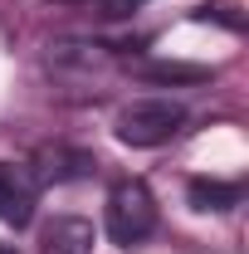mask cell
I'll list each match as a JSON object with an SVG mask.
<instances>
[{
	"label": "cell",
	"instance_id": "1",
	"mask_svg": "<svg viewBox=\"0 0 249 254\" xmlns=\"http://www.w3.org/2000/svg\"><path fill=\"white\" fill-rule=\"evenodd\" d=\"M156 230V200L142 181H118L108 195V235L118 245H142Z\"/></svg>",
	"mask_w": 249,
	"mask_h": 254
},
{
	"label": "cell",
	"instance_id": "2",
	"mask_svg": "<svg viewBox=\"0 0 249 254\" xmlns=\"http://www.w3.org/2000/svg\"><path fill=\"white\" fill-rule=\"evenodd\" d=\"M181 123H186V113L176 103L147 98V103H132V108L118 113V137L127 147H161V142H171L181 132Z\"/></svg>",
	"mask_w": 249,
	"mask_h": 254
},
{
	"label": "cell",
	"instance_id": "3",
	"mask_svg": "<svg viewBox=\"0 0 249 254\" xmlns=\"http://www.w3.org/2000/svg\"><path fill=\"white\" fill-rule=\"evenodd\" d=\"M34 200H39V186L25 166H10L0 161V220L5 225H30L34 220Z\"/></svg>",
	"mask_w": 249,
	"mask_h": 254
},
{
	"label": "cell",
	"instance_id": "4",
	"mask_svg": "<svg viewBox=\"0 0 249 254\" xmlns=\"http://www.w3.org/2000/svg\"><path fill=\"white\" fill-rule=\"evenodd\" d=\"M39 254H93V225L78 215H59L39 230Z\"/></svg>",
	"mask_w": 249,
	"mask_h": 254
},
{
	"label": "cell",
	"instance_id": "5",
	"mask_svg": "<svg viewBox=\"0 0 249 254\" xmlns=\"http://www.w3.org/2000/svg\"><path fill=\"white\" fill-rule=\"evenodd\" d=\"M245 200L240 181H190V205L195 210H230Z\"/></svg>",
	"mask_w": 249,
	"mask_h": 254
},
{
	"label": "cell",
	"instance_id": "6",
	"mask_svg": "<svg viewBox=\"0 0 249 254\" xmlns=\"http://www.w3.org/2000/svg\"><path fill=\"white\" fill-rule=\"evenodd\" d=\"M88 171H93V157H88V152H68V147H49V152H39V176L68 181V176H88Z\"/></svg>",
	"mask_w": 249,
	"mask_h": 254
},
{
	"label": "cell",
	"instance_id": "7",
	"mask_svg": "<svg viewBox=\"0 0 249 254\" xmlns=\"http://www.w3.org/2000/svg\"><path fill=\"white\" fill-rule=\"evenodd\" d=\"M147 73H152V78H166V83H200V78H205V68H190V64H156Z\"/></svg>",
	"mask_w": 249,
	"mask_h": 254
},
{
	"label": "cell",
	"instance_id": "8",
	"mask_svg": "<svg viewBox=\"0 0 249 254\" xmlns=\"http://www.w3.org/2000/svg\"><path fill=\"white\" fill-rule=\"evenodd\" d=\"M98 5V15H108V20H118V15H132L142 0H93Z\"/></svg>",
	"mask_w": 249,
	"mask_h": 254
},
{
	"label": "cell",
	"instance_id": "9",
	"mask_svg": "<svg viewBox=\"0 0 249 254\" xmlns=\"http://www.w3.org/2000/svg\"><path fill=\"white\" fill-rule=\"evenodd\" d=\"M0 254H15V250H5V245H0Z\"/></svg>",
	"mask_w": 249,
	"mask_h": 254
}]
</instances>
